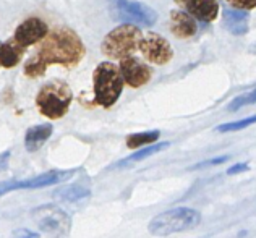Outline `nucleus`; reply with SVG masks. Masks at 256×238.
Masks as SVG:
<instances>
[{
  "mask_svg": "<svg viewBox=\"0 0 256 238\" xmlns=\"http://www.w3.org/2000/svg\"><path fill=\"white\" fill-rule=\"evenodd\" d=\"M36 56L49 65H60L65 68L76 66L86 56V47L82 38L70 28H56L47 32L39 42Z\"/></svg>",
  "mask_w": 256,
  "mask_h": 238,
  "instance_id": "obj_1",
  "label": "nucleus"
},
{
  "mask_svg": "<svg viewBox=\"0 0 256 238\" xmlns=\"http://www.w3.org/2000/svg\"><path fill=\"white\" fill-rule=\"evenodd\" d=\"M92 84L96 104L109 108L118 100L125 83L117 65H114L112 62H102L92 72Z\"/></svg>",
  "mask_w": 256,
  "mask_h": 238,
  "instance_id": "obj_2",
  "label": "nucleus"
},
{
  "mask_svg": "<svg viewBox=\"0 0 256 238\" xmlns=\"http://www.w3.org/2000/svg\"><path fill=\"white\" fill-rule=\"evenodd\" d=\"M73 100V92L65 81L54 80L46 83L36 96V106L44 117L58 120L68 112Z\"/></svg>",
  "mask_w": 256,
  "mask_h": 238,
  "instance_id": "obj_3",
  "label": "nucleus"
},
{
  "mask_svg": "<svg viewBox=\"0 0 256 238\" xmlns=\"http://www.w3.org/2000/svg\"><path fill=\"white\" fill-rule=\"evenodd\" d=\"M143 32L132 23L120 24L114 28L100 42V52L110 60H122L133 56L138 50Z\"/></svg>",
  "mask_w": 256,
  "mask_h": 238,
  "instance_id": "obj_4",
  "label": "nucleus"
},
{
  "mask_svg": "<svg viewBox=\"0 0 256 238\" xmlns=\"http://www.w3.org/2000/svg\"><path fill=\"white\" fill-rule=\"evenodd\" d=\"M201 222V214L192 208H175L156 216L150 222L148 230L154 236H167L172 234L192 230Z\"/></svg>",
  "mask_w": 256,
  "mask_h": 238,
  "instance_id": "obj_5",
  "label": "nucleus"
},
{
  "mask_svg": "<svg viewBox=\"0 0 256 238\" xmlns=\"http://www.w3.org/2000/svg\"><path fill=\"white\" fill-rule=\"evenodd\" d=\"M36 227L49 238H66L72 228V217L57 204H42L31 210Z\"/></svg>",
  "mask_w": 256,
  "mask_h": 238,
  "instance_id": "obj_6",
  "label": "nucleus"
},
{
  "mask_svg": "<svg viewBox=\"0 0 256 238\" xmlns=\"http://www.w3.org/2000/svg\"><path fill=\"white\" fill-rule=\"evenodd\" d=\"M140 52L143 54V57L154 65H166L169 64L174 57L172 46L169 40L162 38L158 32H148L140 40L138 46Z\"/></svg>",
  "mask_w": 256,
  "mask_h": 238,
  "instance_id": "obj_7",
  "label": "nucleus"
},
{
  "mask_svg": "<svg viewBox=\"0 0 256 238\" xmlns=\"http://www.w3.org/2000/svg\"><path fill=\"white\" fill-rule=\"evenodd\" d=\"M118 16L125 23H132L134 26H144L151 28L158 22V13L151 6L140 2H130V0H118L117 2Z\"/></svg>",
  "mask_w": 256,
  "mask_h": 238,
  "instance_id": "obj_8",
  "label": "nucleus"
},
{
  "mask_svg": "<svg viewBox=\"0 0 256 238\" xmlns=\"http://www.w3.org/2000/svg\"><path fill=\"white\" fill-rule=\"evenodd\" d=\"M73 175V170H52V172H47L42 175H38L31 180H24V182H4L0 183V196L10 192H15V190H26V188H44V186H52L57 185V183L64 182L66 178H70Z\"/></svg>",
  "mask_w": 256,
  "mask_h": 238,
  "instance_id": "obj_9",
  "label": "nucleus"
},
{
  "mask_svg": "<svg viewBox=\"0 0 256 238\" xmlns=\"http://www.w3.org/2000/svg\"><path fill=\"white\" fill-rule=\"evenodd\" d=\"M118 70L122 73L124 83L128 84L130 88H141L146 83H150V80L152 76L151 68L148 66L144 62H141L136 57H125L120 60Z\"/></svg>",
  "mask_w": 256,
  "mask_h": 238,
  "instance_id": "obj_10",
  "label": "nucleus"
},
{
  "mask_svg": "<svg viewBox=\"0 0 256 238\" xmlns=\"http://www.w3.org/2000/svg\"><path fill=\"white\" fill-rule=\"evenodd\" d=\"M47 32H49V26H47L44 20L38 16H31L18 24L15 34H13V39H15L18 44H22L23 47H30L32 44L41 42L47 36Z\"/></svg>",
  "mask_w": 256,
  "mask_h": 238,
  "instance_id": "obj_11",
  "label": "nucleus"
},
{
  "mask_svg": "<svg viewBox=\"0 0 256 238\" xmlns=\"http://www.w3.org/2000/svg\"><path fill=\"white\" fill-rule=\"evenodd\" d=\"M184 12L203 23L214 22L219 15V4L216 0H174Z\"/></svg>",
  "mask_w": 256,
  "mask_h": 238,
  "instance_id": "obj_12",
  "label": "nucleus"
},
{
  "mask_svg": "<svg viewBox=\"0 0 256 238\" xmlns=\"http://www.w3.org/2000/svg\"><path fill=\"white\" fill-rule=\"evenodd\" d=\"M170 31L175 38L190 39L198 31L196 18L184 10H174L170 12Z\"/></svg>",
  "mask_w": 256,
  "mask_h": 238,
  "instance_id": "obj_13",
  "label": "nucleus"
},
{
  "mask_svg": "<svg viewBox=\"0 0 256 238\" xmlns=\"http://www.w3.org/2000/svg\"><path fill=\"white\" fill-rule=\"evenodd\" d=\"M222 23L226 30L235 36H244L248 32V15L245 10L226 8L222 12Z\"/></svg>",
  "mask_w": 256,
  "mask_h": 238,
  "instance_id": "obj_14",
  "label": "nucleus"
},
{
  "mask_svg": "<svg viewBox=\"0 0 256 238\" xmlns=\"http://www.w3.org/2000/svg\"><path fill=\"white\" fill-rule=\"evenodd\" d=\"M52 132H54V128H52L50 124H42V125L31 126L24 134L26 151H30V152L39 151V149L44 146V142L52 136Z\"/></svg>",
  "mask_w": 256,
  "mask_h": 238,
  "instance_id": "obj_15",
  "label": "nucleus"
},
{
  "mask_svg": "<svg viewBox=\"0 0 256 238\" xmlns=\"http://www.w3.org/2000/svg\"><path fill=\"white\" fill-rule=\"evenodd\" d=\"M26 50V47L18 44L15 39H8L6 42H0V66L4 68H15Z\"/></svg>",
  "mask_w": 256,
  "mask_h": 238,
  "instance_id": "obj_16",
  "label": "nucleus"
},
{
  "mask_svg": "<svg viewBox=\"0 0 256 238\" xmlns=\"http://www.w3.org/2000/svg\"><path fill=\"white\" fill-rule=\"evenodd\" d=\"M54 200H57L60 202H76V201H82L86 200L91 196V192L88 188L83 186H78V185H73V186H62L54 192Z\"/></svg>",
  "mask_w": 256,
  "mask_h": 238,
  "instance_id": "obj_17",
  "label": "nucleus"
},
{
  "mask_svg": "<svg viewBox=\"0 0 256 238\" xmlns=\"http://www.w3.org/2000/svg\"><path fill=\"white\" fill-rule=\"evenodd\" d=\"M169 146H170V142H158V144H152V146L143 148L141 151L133 152L132 156H128V158H125L124 160L117 162V166H116V167H124V166L132 164V162H140V160H143V159H146V158H151V156L158 154V152H160V151H164V149H167Z\"/></svg>",
  "mask_w": 256,
  "mask_h": 238,
  "instance_id": "obj_18",
  "label": "nucleus"
},
{
  "mask_svg": "<svg viewBox=\"0 0 256 238\" xmlns=\"http://www.w3.org/2000/svg\"><path fill=\"white\" fill-rule=\"evenodd\" d=\"M160 136L159 130H152V132H143V133H133L126 136V148L128 149H138L141 146L151 144V142L158 141Z\"/></svg>",
  "mask_w": 256,
  "mask_h": 238,
  "instance_id": "obj_19",
  "label": "nucleus"
},
{
  "mask_svg": "<svg viewBox=\"0 0 256 238\" xmlns=\"http://www.w3.org/2000/svg\"><path fill=\"white\" fill-rule=\"evenodd\" d=\"M46 70H47V65L36 56V54L32 57H30L28 60H26L24 65H23V72H24L26 76H30V78L44 76Z\"/></svg>",
  "mask_w": 256,
  "mask_h": 238,
  "instance_id": "obj_20",
  "label": "nucleus"
},
{
  "mask_svg": "<svg viewBox=\"0 0 256 238\" xmlns=\"http://www.w3.org/2000/svg\"><path fill=\"white\" fill-rule=\"evenodd\" d=\"M253 124H256V115H253V117H248V118H244V120H238V122H230V124L219 125L218 128H216V132H219V133L238 132V130H244V128L253 125Z\"/></svg>",
  "mask_w": 256,
  "mask_h": 238,
  "instance_id": "obj_21",
  "label": "nucleus"
},
{
  "mask_svg": "<svg viewBox=\"0 0 256 238\" xmlns=\"http://www.w3.org/2000/svg\"><path fill=\"white\" fill-rule=\"evenodd\" d=\"M252 104H256V88L253 91L250 92H246V94H242V96L238 98H235L230 104H228V110L230 112H235V110H238V108H242L244 106H252Z\"/></svg>",
  "mask_w": 256,
  "mask_h": 238,
  "instance_id": "obj_22",
  "label": "nucleus"
},
{
  "mask_svg": "<svg viewBox=\"0 0 256 238\" xmlns=\"http://www.w3.org/2000/svg\"><path fill=\"white\" fill-rule=\"evenodd\" d=\"M226 2L232 6V8L238 10H253L256 8V0H226Z\"/></svg>",
  "mask_w": 256,
  "mask_h": 238,
  "instance_id": "obj_23",
  "label": "nucleus"
},
{
  "mask_svg": "<svg viewBox=\"0 0 256 238\" xmlns=\"http://www.w3.org/2000/svg\"><path fill=\"white\" fill-rule=\"evenodd\" d=\"M227 160H228V156H219V158H216V159L200 162V164L193 166L192 170H198V168H204V167H211V166H219V164H224V162H227Z\"/></svg>",
  "mask_w": 256,
  "mask_h": 238,
  "instance_id": "obj_24",
  "label": "nucleus"
},
{
  "mask_svg": "<svg viewBox=\"0 0 256 238\" xmlns=\"http://www.w3.org/2000/svg\"><path fill=\"white\" fill-rule=\"evenodd\" d=\"M248 168H250V167H248V164H245V162H240V164H235L230 168H227V175H237V174H242V172H246Z\"/></svg>",
  "mask_w": 256,
  "mask_h": 238,
  "instance_id": "obj_25",
  "label": "nucleus"
},
{
  "mask_svg": "<svg viewBox=\"0 0 256 238\" xmlns=\"http://www.w3.org/2000/svg\"><path fill=\"white\" fill-rule=\"evenodd\" d=\"M8 159H10V151H5L0 154V172L8 168Z\"/></svg>",
  "mask_w": 256,
  "mask_h": 238,
  "instance_id": "obj_26",
  "label": "nucleus"
},
{
  "mask_svg": "<svg viewBox=\"0 0 256 238\" xmlns=\"http://www.w3.org/2000/svg\"><path fill=\"white\" fill-rule=\"evenodd\" d=\"M22 238H39V234H36V232H26V235L22 236Z\"/></svg>",
  "mask_w": 256,
  "mask_h": 238,
  "instance_id": "obj_27",
  "label": "nucleus"
}]
</instances>
